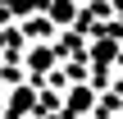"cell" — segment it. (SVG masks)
Listing matches in <instances>:
<instances>
[{
    "label": "cell",
    "mask_w": 123,
    "mask_h": 119,
    "mask_svg": "<svg viewBox=\"0 0 123 119\" xmlns=\"http://www.w3.org/2000/svg\"><path fill=\"white\" fill-rule=\"evenodd\" d=\"M114 9H119V14H123V0H114Z\"/></svg>",
    "instance_id": "obj_3"
},
{
    "label": "cell",
    "mask_w": 123,
    "mask_h": 119,
    "mask_svg": "<svg viewBox=\"0 0 123 119\" xmlns=\"http://www.w3.org/2000/svg\"><path fill=\"white\" fill-rule=\"evenodd\" d=\"M82 105H91V92H82V87H78V92H73V110H82Z\"/></svg>",
    "instance_id": "obj_2"
},
{
    "label": "cell",
    "mask_w": 123,
    "mask_h": 119,
    "mask_svg": "<svg viewBox=\"0 0 123 119\" xmlns=\"http://www.w3.org/2000/svg\"><path fill=\"white\" fill-rule=\"evenodd\" d=\"M50 14H55L59 23H68V18L78 14V5H73V0H55V5H50Z\"/></svg>",
    "instance_id": "obj_1"
}]
</instances>
